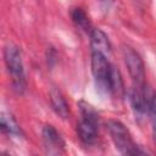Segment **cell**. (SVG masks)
Segmentation results:
<instances>
[{
	"instance_id": "cell-1",
	"label": "cell",
	"mask_w": 156,
	"mask_h": 156,
	"mask_svg": "<svg viewBox=\"0 0 156 156\" xmlns=\"http://www.w3.org/2000/svg\"><path fill=\"white\" fill-rule=\"evenodd\" d=\"M4 57H5V63L9 68V72L12 76V83L15 89L18 91H22L26 87V80H24L23 63H22L21 52L18 48L12 44H7L4 49Z\"/></svg>"
},
{
	"instance_id": "cell-2",
	"label": "cell",
	"mask_w": 156,
	"mask_h": 156,
	"mask_svg": "<svg viewBox=\"0 0 156 156\" xmlns=\"http://www.w3.org/2000/svg\"><path fill=\"white\" fill-rule=\"evenodd\" d=\"M111 65L108 63L106 55L101 52L91 54V72L95 79V85L99 93L111 94L110 77H111Z\"/></svg>"
},
{
	"instance_id": "cell-3",
	"label": "cell",
	"mask_w": 156,
	"mask_h": 156,
	"mask_svg": "<svg viewBox=\"0 0 156 156\" xmlns=\"http://www.w3.org/2000/svg\"><path fill=\"white\" fill-rule=\"evenodd\" d=\"M107 128L110 132V135L116 145V147L124 155H135L139 154L138 147L132 140V136L128 132V129L116 119H110L107 122Z\"/></svg>"
},
{
	"instance_id": "cell-4",
	"label": "cell",
	"mask_w": 156,
	"mask_h": 156,
	"mask_svg": "<svg viewBox=\"0 0 156 156\" xmlns=\"http://www.w3.org/2000/svg\"><path fill=\"white\" fill-rule=\"evenodd\" d=\"M123 57H124V62L128 67L129 74L133 78L134 84L144 85L145 69H144V63H143L139 54L135 52V50L132 49L130 46H123Z\"/></svg>"
},
{
	"instance_id": "cell-5",
	"label": "cell",
	"mask_w": 156,
	"mask_h": 156,
	"mask_svg": "<svg viewBox=\"0 0 156 156\" xmlns=\"http://www.w3.org/2000/svg\"><path fill=\"white\" fill-rule=\"evenodd\" d=\"M44 145L49 154H61L63 151V140L52 126H45L43 129Z\"/></svg>"
},
{
	"instance_id": "cell-6",
	"label": "cell",
	"mask_w": 156,
	"mask_h": 156,
	"mask_svg": "<svg viewBox=\"0 0 156 156\" xmlns=\"http://www.w3.org/2000/svg\"><path fill=\"white\" fill-rule=\"evenodd\" d=\"M90 45L93 52H101L108 55L111 51V44L107 35L101 29H93L90 33Z\"/></svg>"
},
{
	"instance_id": "cell-7",
	"label": "cell",
	"mask_w": 156,
	"mask_h": 156,
	"mask_svg": "<svg viewBox=\"0 0 156 156\" xmlns=\"http://www.w3.org/2000/svg\"><path fill=\"white\" fill-rule=\"evenodd\" d=\"M98 123H94L91 121L82 118V121L77 126V132L80 138V140L85 144H93L98 138V130H96Z\"/></svg>"
},
{
	"instance_id": "cell-8",
	"label": "cell",
	"mask_w": 156,
	"mask_h": 156,
	"mask_svg": "<svg viewBox=\"0 0 156 156\" xmlns=\"http://www.w3.org/2000/svg\"><path fill=\"white\" fill-rule=\"evenodd\" d=\"M50 101H51V106L54 108V111L61 117V118H67L68 117V105L66 102V99L63 98L62 93L56 89L52 88L50 90Z\"/></svg>"
},
{
	"instance_id": "cell-9",
	"label": "cell",
	"mask_w": 156,
	"mask_h": 156,
	"mask_svg": "<svg viewBox=\"0 0 156 156\" xmlns=\"http://www.w3.org/2000/svg\"><path fill=\"white\" fill-rule=\"evenodd\" d=\"M72 20L77 24V27H79L82 30H84V32H87L89 34L91 33V30H93L91 23H90L89 18H88L87 13L82 9L78 7V9H74L72 11Z\"/></svg>"
},
{
	"instance_id": "cell-10",
	"label": "cell",
	"mask_w": 156,
	"mask_h": 156,
	"mask_svg": "<svg viewBox=\"0 0 156 156\" xmlns=\"http://www.w3.org/2000/svg\"><path fill=\"white\" fill-rule=\"evenodd\" d=\"M110 88H111V94H113V95H116V96H122V94H123V91H124L121 73H119V71H118L117 68H115L113 66L111 67Z\"/></svg>"
},
{
	"instance_id": "cell-11",
	"label": "cell",
	"mask_w": 156,
	"mask_h": 156,
	"mask_svg": "<svg viewBox=\"0 0 156 156\" xmlns=\"http://www.w3.org/2000/svg\"><path fill=\"white\" fill-rule=\"evenodd\" d=\"M1 129L9 134H20L21 129L18 127V124L16 123V121L11 117V116H6V115H1Z\"/></svg>"
},
{
	"instance_id": "cell-12",
	"label": "cell",
	"mask_w": 156,
	"mask_h": 156,
	"mask_svg": "<svg viewBox=\"0 0 156 156\" xmlns=\"http://www.w3.org/2000/svg\"><path fill=\"white\" fill-rule=\"evenodd\" d=\"M79 108H80V112H82V116L84 119H88V121H91L94 123H99V118H98V113L95 112V110L87 102L84 101H80L79 102Z\"/></svg>"
},
{
	"instance_id": "cell-13",
	"label": "cell",
	"mask_w": 156,
	"mask_h": 156,
	"mask_svg": "<svg viewBox=\"0 0 156 156\" xmlns=\"http://www.w3.org/2000/svg\"><path fill=\"white\" fill-rule=\"evenodd\" d=\"M147 112L151 116L154 124H156V93L147 91Z\"/></svg>"
},
{
	"instance_id": "cell-14",
	"label": "cell",
	"mask_w": 156,
	"mask_h": 156,
	"mask_svg": "<svg viewBox=\"0 0 156 156\" xmlns=\"http://www.w3.org/2000/svg\"><path fill=\"white\" fill-rule=\"evenodd\" d=\"M154 139H155V143H156V124H154Z\"/></svg>"
}]
</instances>
